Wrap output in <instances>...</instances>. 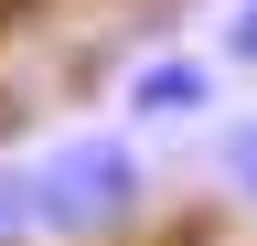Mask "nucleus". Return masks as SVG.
Returning a JSON list of instances; mask_svg holds the SVG:
<instances>
[{
	"label": "nucleus",
	"instance_id": "1",
	"mask_svg": "<svg viewBox=\"0 0 257 246\" xmlns=\"http://www.w3.org/2000/svg\"><path fill=\"white\" fill-rule=\"evenodd\" d=\"M32 214L54 246H96L140 225V150L128 139H64L54 161H32Z\"/></svg>",
	"mask_w": 257,
	"mask_h": 246
},
{
	"label": "nucleus",
	"instance_id": "2",
	"mask_svg": "<svg viewBox=\"0 0 257 246\" xmlns=\"http://www.w3.org/2000/svg\"><path fill=\"white\" fill-rule=\"evenodd\" d=\"M204 97H214V65H204V54H161V65L128 75V118H193Z\"/></svg>",
	"mask_w": 257,
	"mask_h": 246
},
{
	"label": "nucleus",
	"instance_id": "3",
	"mask_svg": "<svg viewBox=\"0 0 257 246\" xmlns=\"http://www.w3.org/2000/svg\"><path fill=\"white\" fill-rule=\"evenodd\" d=\"M214 171H225V193H236V203L257 214V118H236V129L214 139Z\"/></svg>",
	"mask_w": 257,
	"mask_h": 246
},
{
	"label": "nucleus",
	"instance_id": "4",
	"mask_svg": "<svg viewBox=\"0 0 257 246\" xmlns=\"http://www.w3.org/2000/svg\"><path fill=\"white\" fill-rule=\"evenodd\" d=\"M43 235V214H32V171H0V246Z\"/></svg>",
	"mask_w": 257,
	"mask_h": 246
},
{
	"label": "nucleus",
	"instance_id": "5",
	"mask_svg": "<svg viewBox=\"0 0 257 246\" xmlns=\"http://www.w3.org/2000/svg\"><path fill=\"white\" fill-rule=\"evenodd\" d=\"M225 54H236V65H257V0H236V22H225Z\"/></svg>",
	"mask_w": 257,
	"mask_h": 246
}]
</instances>
